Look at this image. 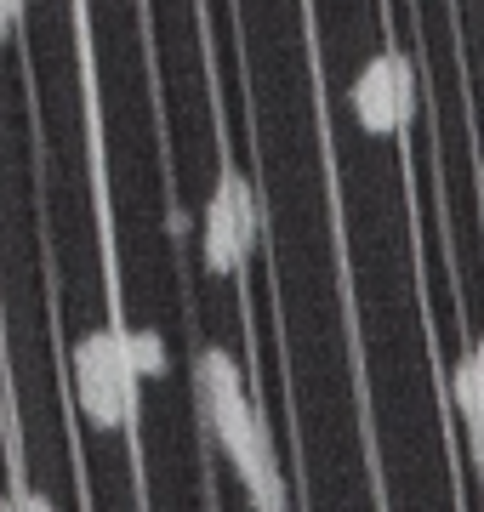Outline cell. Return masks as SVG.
<instances>
[{
  "instance_id": "6da1fadb",
  "label": "cell",
  "mask_w": 484,
  "mask_h": 512,
  "mask_svg": "<svg viewBox=\"0 0 484 512\" xmlns=\"http://www.w3.org/2000/svg\"><path fill=\"white\" fill-rule=\"evenodd\" d=\"M194 393H200L205 427L217 450L228 456L234 478L245 484L251 507L274 512L285 507V478H280V456H274V433L262 421L251 387H245V370L228 348H200L194 353Z\"/></svg>"
},
{
  "instance_id": "7a4b0ae2",
  "label": "cell",
  "mask_w": 484,
  "mask_h": 512,
  "mask_svg": "<svg viewBox=\"0 0 484 512\" xmlns=\"http://www.w3.org/2000/svg\"><path fill=\"white\" fill-rule=\"evenodd\" d=\"M75 399L97 433H120L137 421V370L126 365L120 330H86L75 342Z\"/></svg>"
},
{
  "instance_id": "ba28073f",
  "label": "cell",
  "mask_w": 484,
  "mask_h": 512,
  "mask_svg": "<svg viewBox=\"0 0 484 512\" xmlns=\"http://www.w3.org/2000/svg\"><path fill=\"white\" fill-rule=\"evenodd\" d=\"M473 359H479V365H484V336H479V342H473Z\"/></svg>"
},
{
  "instance_id": "5b68a950",
  "label": "cell",
  "mask_w": 484,
  "mask_h": 512,
  "mask_svg": "<svg viewBox=\"0 0 484 512\" xmlns=\"http://www.w3.org/2000/svg\"><path fill=\"white\" fill-rule=\"evenodd\" d=\"M450 387H456V410H462V427H467V450H473V467L484 473V365L473 359V348L462 353V365H456Z\"/></svg>"
},
{
  "instance_id": "3957f363",
  "label": "cell",
  "mask_w": 484,
  "mask_h": 512,
  "mask_svg": "<svg viewBox=\"0 0 484 512\" xmlns=\"http://www.w3.org/2000/svg\"><path fill=\"white\" fill-rule=\"evenodd\" d=\"M257 234H262V200L251 177L240 165H223L217 171V188L205 200V222H200V256H205V274L217 279H234L251 262L257 251Z\"/></svg>"
},
{
  "instance_id": "277c9868",
  "label": "cell",
  "mask_w": 484,
  "mask_h": 512,
  "mask_svg": "<svg viewBox=\"0 0 484 512\" xmlns=\"http://www.w3.org/2000/svg\"><path fill=\"white\" fill-rule=\"evenodd\" d=\"M348 109L365 137H399L416 109V69L405 52H376L348 86Z\"/></svg>"
},
{
  "instance_id": "8992f818",
  "label": "cell",
  "mask_w": 484,
  "mask_h": 512,
  "mask_svg": "<svg viewBox=\"0 0 484 512\" xmlns=\"http://www.w3.org/2000/svg\"><path fill=\"white\" fill-rule=\"evenodd\" d=\"M114 330H120V348H126V365L137 370V382L166 376V342H160V330H149V325H114Z\"/></svg>"
},
{
  "instance_id": "52a82bcc",
  "label": "cell",
  "mask_w": 484,
  "mask_h": 512,
  "mask_svg": "<svg viewBox=\"0 0 484 512\" xmlns=\"http://www.w3.org/2000/svg\"><path fill=\"white\" fill-rule=\"evenodd\" d=\"M0 507H29V512H46L52 501H46L40 490H6V495H0Z\"/></svg>"
}]
</instances>
